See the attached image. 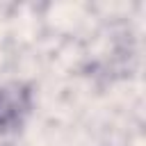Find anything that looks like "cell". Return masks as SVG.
<instances>
[{"instance_id": "cell-1", "label": "cell", "mask_w": 146, "mask_h": 146, "mask_svg": "<svg viewBox=\"0 0 146 146\" xmlns=\"http://www.w3.org/2000/svg\"><path fill=\"white\" fill-rule=\"evenodd\" d=\"M34 110V89L27 82L11 80L0 84V144L14 139Z\"/></svg>"}]
</instances>
